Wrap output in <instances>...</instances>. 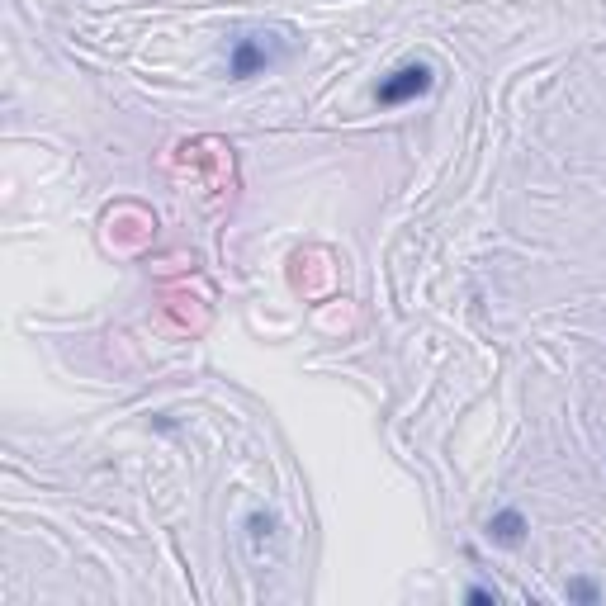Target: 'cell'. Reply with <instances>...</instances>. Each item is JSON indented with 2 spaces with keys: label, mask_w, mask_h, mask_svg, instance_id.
<instances>
[{
  "label": "cell",
  "mask_w": 606,
  "mask_h": 606,
  "mask_svg": "<svg viewBox=\"0 0 606 606\" xmlns=\"http://www.w3.org/2000/svg\"><path fill=\"white\" fill-rule=\"evenodd\" d=\"M270 526H275L270 517H251V535H256V540H261V535H270Z\"/></svg>",
  "instance_id": "obj_6"
},
{
  "label": "cell",
  "mask_w": 606,
  "mask_h": 606,
  "mask_svg": "<svg viewBox=\"0 0 606 606\" xmlns=\"http://www.w3.org/2000/svg\"><path fill=\"white\" fill-rule=\"evenodd\" d=\"M564 597H569V602H583V606H597L602 602V588H597L592 578H573L569 588H564Z\"/></svg>",
  "instance_id": "obj_4"
},
{
  "label": "cell",
  "mask_w": 606,
  "mask_h": 606,
  "mask_svg": "<svg viewBox=\"0 0 606 606\" xmlns=\"http://www.w3.org/2000/svg\"><path fill=\"white\" fill-rule=\"evenodd\" d=\"M526 531H531V526H526V517H521L517 507H502V512H493V521H488V540H493V545H507V550L521 545Z\"/></svg>",
  "instance_id": "obj_3"
},
{
  "label": "cell",
  "mask_w": 606,
  "mask_h": 606,
  "mask_svg": "<svg viewBox=\"0 0 606 606\" xmlns=\"http://www.w3.org/2000/svg\"><path fill=\"white\" fill-rule=\"evenodd\" d=\"M280 53H270L266 43L256 34H242L237 43H232V57H228V76L232 81H247V76H256V72H266L270 62H275Z\"/></svg>",
  "instance_id": "obj_2"
},
{
  "label": "cell",
  "mask_w": 606,
  "mask_h": 606,
  "mask_svg": "<svg viewBox=\"0 0 606 606\" xmlns=\"http://www.w3.org/2000/svg\"><path fill=\"white\" fill-rule=\"evenodd\" d=\"M431 90V67L427 62H408V67H398V72H389L384 81L375 86V100L379 105H408V100H422Z\"/></svg>",
  "instance_id": "obj_1"
},
{
  "label": "cell",
  "mask_w": 606,
  "mask_h": 606,
  "mask_svg": "<svg viewBox=\"0 0 606 606\" xmlns=\"http://www.w3.org/2000/svg\"><path fill=\"white\" fill-rule=\"evenodd\" d=\"M464 597H469V602H479V606H488V602L498 606V592H493V588H469Z\"/></svg>",
  "instance_id": "obj_5"
}]
</instances>
